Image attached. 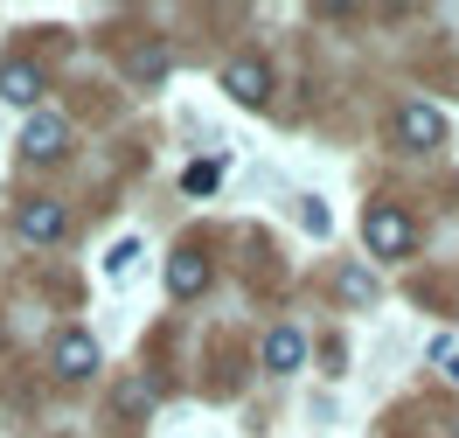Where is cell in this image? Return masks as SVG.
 Here are the masks:
<instances>
[{"instance_id": "obj_2", "label": "cell", "mask_w": 459, "mask_h": 438, "mask_svg": "<svg viewBox=\"0 0 459 438\" xmlns=\"http://www.w3.org/2000/svg\"><path fill=\"white\" fill-rule=\"evenodd\" d=\"M223 90L237 98V105H264V98H272V70H264L258 56H237L223 70Z\"/></svg>"}, {"instance_id": "obj_3", "label": "cell", "mask_w": 459, "mask_h": 438, "mask_svg": "<svg viewBox=\"0 0 459 438\" xmlns=\"http://www.w3.org/2000/svg\"><path fill=\"white\" fill-rule=\"evenodd\" d=\"M63 223H70V209H63V202H49V195L22 202V216H14V230L29 236V244H49V236H63Z\"/></svg>"}, {"instance_id": "obj_1", "label": "cell", "mask_w": 459, "mask_h": 438, "mask_svg": "<svg viewBox=\"0 0 459 438\" xmlns=\"http://www.w3.org/2000/svg\"><path fill=\"white\" fill-rule=\"evenodd\" d=\"M362 230H369V251H376V258H403V251L418 244V230H411V216H403V209H390V202H376Z\"/></svg>"}, {"instance_id": "obj_10", "label": "cell", "mask_w": 459, "mask_h": 438, "mask_svg": "<svg viewBox=\"0 0 459 438\" xmlns=\"http://www.w3.org/2000/svg\"><path fill=\"white\" fill-rule=\"evenodd\" d=\"M181 181H188V195H209V188H216V160H195Z\"/></svg>"}, {"instance_id": "obj_11", "label": "cell", "mask_w": 459, "mask_h": 438, "mask_svg": "<svg viewBox=\"0 0 459 438\" xmlns=\"http://www.w3.org/2000/svg\"><path fill=\"white\" fill-rule=\"evenodd\" d=\"M342 292H348V299H376V279H369V271H348Z\"/></svg>"}, {"instance_id": "obj_8", "label": "cell", "mask_w": 459, "mask_h": 438, "mask_svg": "<svg viewBox=\"0 0 459 438\" xmlns=\"http://www.w3.org/2000/svg\"><path fill=\"white\" fill-rule=\"evenodd\" d=\"M63 140H70V125H63V118H29V133H22V153H29V160H56Z\"/></svg>"}, {"instance_id": "obj_6", "label": "cell", "mask_w": 459, "mask_h": 438, "mask_svg": "<svg viewBox=\"0 0 459 438\" xmlns=\"http://www.w3.org/2000/svg\"><path fill=\"white\" fill-rule=\"evenodd\" d=\"M299 362H307V334H299V327H272V334H264V369L292 376Z\"/></svg>"}, {"instance_id": "obj_5", "label": "cell", "mask_w": 459, "mask_h": 438, "mask_svg": "<svg viewBox=\"0 0 459 438\" xmlns=\"http://www.w3.org/2000/svg\"><path fill=\"white\" fill-rule=\"evenodd\" d=\"M397 140H411L418 153H425V146L446 140V118L431 112V105H403V112H397Z\"/></svg>"}, {"instance_id": "obj_7", "label": "cell", "mask_w": 459, "mask_h": 438, "mask_svg": "<svg viewBox=\"0 0 459 438\" xmlns=\"http://www.w3.org/2000/svg\"><path fill=\"white\" fill-rule=\"evenodd\" d=\"M202 286H209V258H202V251H174V264H168V292H174V299H195Z\"/></svg>"}, {"instance_id": "obj_9", "label": "cell", "mask_w": 459, "mask_h": 438, "mask_svg": "<svg viewBox=\"0 0 459 438\" xmlns=\"http://www.w3.org/2000/svg\"><path fill=\"white\" fill-rule=\"evenodd\" d=\"M0 98L7 105H35L42 98V70L35 63H0Z\"/></svg>"}, {"instance_id": "obj_4", "label": "cell", "mask_w": 459, "mask_h": 438, "mask_svg": "<svg viewBox=\"0 0 459 438\" xmlns=\"http://www.w3.org/2000/svg\"><path fill=\"white\" fill-rule=\"evenodd\" d=\"M91 369H98V341H91L84 327H70L56 341V376H70V382H84Z\"/></svg>"}]
</instances>
